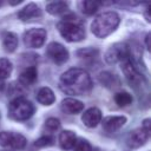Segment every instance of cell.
<instances>
[{"label": "cell", "mask_w": 151, "mask_h": 151, "mask_svg": "<svg viewBox=\"0 0 151 151\" xmlns=\"http://www.w3.org/2000/svg\"><path fill=\"white\" fill-rule=\"evenodd\" d=\"M59 87L63 92L73 96H84L90 92L92 80L90 74L83 68H70L64 72L59 80Z\"/></svg>", "instance_id": "cell-1"}, {"label": "cell", "mask_w": 151, "mask_h": 151, "mask_svg": "<svg viewBox=\"0 0 151 151\" xmlns=\"http://www.w3.org/2000/svg\"><path fill=\"white\" fill-rule=\"evenodd\" d=\"M59 127H60V120L58 118H54V117H51V118L46 119V122L44 124V130H46L50 133L55 132Z\"/></svg>", "instance_id": "cell-24"}, {"label": "cell", "mask_w": 151, "mask_h": 151, "mask_svg": "<svg viewBox=\"0 0 151 151\" xmlns=\"http://www.w3.org/2000/svg\"><path fill=\"white\" fill-rule=\"evenodd\" d=\"M60 107L65 113L77 114L84 110V104H83V101H80L76 98H65L61 101Z\"/></svg>", "instance_id": "cell-13"}, {"label": "cell", "mask_w": 151, "mask_h": 151, "mask_svg": "<svg viewBox=\"0 0 151 151\" xmlns=\"http://www.w3.org/2000/svg\"><path fill=\"white\" fill-rule=\"evenodd\" d=\"M46 29L42 27L31 28L24 34V44L28 48H39L44 45L46 40Z\"/></svg>", "instance_id": "cell-5"}, {"label": "cell", "mask_w": 151, "mask_h": 151, "mask_svg": "<svg viewBox=\"0 0 151 151\" xmlns=\"http://www.w3.org/2000/svg\"><path fill=\"white\" fill-rule=\"evenodd\" d=\"M2 46L6 52H14L18 47V37L13 32H5L2 35Z\"/></svg>", "instance_id": "cell-18"}, {"label": "cell", "mask_w": 151, "mask_h": 151, "mask_svg": "<svg viewBox=\"0 0 151 151\" xmlns=\"http://www.w3.org/2000/svg\"><path fill=\"white\" fill-rule=\"evenodd\" d=\"M46 9L48 13H51L53 15H59V14L67 12L68 5L65 1H53V2H50L46 5Z\"/></svg>", "instance_id": "cell-20"}, {"label": "cell", "mask_w": 151, "mask_h": 151, "mask_svg": "<svg viewBox=\"0 0 151 151\" xmlns=\"http://www.w3.org/2000/svg\"><path fill=\"white\" fill-rule=\"evenodd\" d=\"M77 54L79 58H81L84 60H88V59L96 58V55L98 54V51L93 50V48H85V50H79L77 52Z\"/></svg>", "instance_id": "cell-26"}, {"label": "cell", "mask_w": 151, "mask_h": 151, "mask_svg": "<svg viewBox=\"0 0 151 151\" xmlns=\"http://www.w3.org/2000/svg\"><path fill=\"white\" fill-rule=\"evenodd\" d=\"M149 133H146L142 127L140 129H136L133 131H131L126 138V144L131 149H137L140 147L142 145H144L146 143V140L149 139Z\"/></svg>", "instance_id": "cell-10"}, {"label": "cell", "mask_w": 151, "mask_h": 151, "mask_svg": "<svg viewBox=\"0 0 151 151\" xmlns=\"http://www.w3.org/2000/svg\"><path fill=\"white\" fill-rule=\"evenodd\" d=\"M11 73H12V63L6 58H1L0 59V80L8 78Z\"/></svg>", "instance_id": "cell-23"}, {"label": "cell", "mask_w": 151, "mask_h": 151, "mask_svg": "<svg viewBox=\"0 0 151 151\" xmlns=\"http://www.w3.org/2000/svg\"><path fill=\"white\" fill-rule=\"evenodd\" d=\"M47 57L57 65H63L68 59V51L59 42H50L46 48Z\"/></svg>", "instance_id": "cell-8"}, {"label": "cell", "mask_w": 151, "mask_h": 151, "mask_svg": "<svg viewBox=\"0 0 151 151\" xmlns=\"http://www.w3.org/2000/svg\"><path fill=\"white\" fill-rule=\"evenodd\" d=\"M79 6H80V9H81V12L84 14L92 15V14H94L98 11L100 4L97 2V1H81L79 4Z\"/></svg>", "instance_id": "cell-21"}, {"label": "cell", "mask_w": 151, "mask_h": 151, "mask_svg": "<svg viewBox=\"0 0 151 151\" xmlns=\"http://www.w3.org/2000/svg\"><path fill=\"white\" fill-rule=\"evenodd\" d=\"M130 58V48L126 44L118 42L112 45L105 53V60L109 64H116L118 61H123Z\"/></svg>", "instance_id": "cell-6"}, {"label": "cell", "mask_w": 151, "mask_h": 151, "mask_svg": "<svg viewBox=\"0 0 151 151\" xmlns=\"http://www.w3.org/2000/svg\"><path fill=\"white\" fill-rule=\"evenodd\" d=\"M40 15H41V13H40L39 7H38L35 4H33V2L26 5V6L18 13V18H19L21 21H29V20H32V19H35V18L40 17Z\"/></svg>", "instance_id": "cell-14"}, {"label": "cell", "mask_w": 151, "mask_h": 151, "mask_svg": "<svg viewBox=\"0 0 151 151\" xmlns=\"http://www.w3.org/2000/svg\"><path fill=\"white\" fill-rule=\"evenodd\" d=\"M81 120L85 126L96 127L101 122V111L98 107H90L84 112Z\"/></svg>", "instance_id": "cell-12"}, {"label": "cell", "mask_w": 151, "mask_h": 151, "mask_svg": "<svg viewBox=\"0 0 151 151\" xmlns=\"http://www.w3.org/2000/svg\"><path fill=\"white\" fill-rule=\"evenodd\" d=\"M132 96L129 93V92H125V91H123V92H118V93H116V96H114V101H116V104L118 105V106H120V107H125V106H129L131 103H132Z\"/></svg>", "instance_id": "cell-22"}, {"label": "cell", "mask_w": 151, "mask_h": 151, "mask_svg": "<svg viewBox=\"0 0 151 151\" xmlns=\"http://www.w3.org/2000/svg\"><path fill=\"white\" fill-rule=\"evenodd\" d=\"M53 144V138L50 136V134H45V136H41L40 138H38L34 143L35 146L38 147H42V146H50Z\"/></svg>", "instance_id": "cell-27"}, {"label": "cell", "mask_w": 151, "mask_h": 151, "mask_svg": "<svg viewBox=\"0 0 151 151\" xmlns=\"http://www.w3.org/2000/svg\"><path fill=\"white\" fill-rule=\"evenodd\" d=\"M0 145L4 147H12L15 150H21L26 146V138L18 132H0Z\"/></svg>", "instance_id": "cell-7"}, {"label": "cell", "mask_w": 151, "mask_h": 151, "mask_svg": "<svg viewBox=\"0 0 151 151\" xmlns=\"http://www.w3.org/2000/svg\"><path fill=\"white\" fill-rule=\"evenodd\" d=\"M119 15L116 12H104L96 17L91 24L92 33L98 38H105L110 35L119 25Z\"/></svg>", "instance_id": "cell-3"}, {"label": "cell", "mask_w": 151, "mask_h": 151, "mask_svg": "<svg viewBox=\"0 0 151 151\" xmlns=\"http://www.w3.org/2000/svg\"><path fill=\"white\" fill-rule=\"evenodd\" d=\"M122 71H123V73L125 76L126 80L131 85L137 86V85H139L142 83L143 77H142V74L139 73V71L137 70L136 65L133 64V61L130 58H127V59L122 61Z\"/></svg>", "instance_id": "cell-9"}, {"label": "cell", "mask_w": 151, "mask_h": 151, "mask_svg": "<svg viewBox=\"0 0 151 151\" xmlns=\"http://www.w3.org/2000/svg\"><path fill=\"white\" fill-rule=\"evenodd\" d=\"M58 31L61 34V37L70 42L81 41L85 38V27L84 24L73 15L64 18L58 24Z\"/></svg>", "instance_id": "cell-2"}, {"label": "cell", "mask_w": 151, "mask_h": 151, "mask_svg": "<svg viewBox=\"0 0 151 151\" xmlns=\"http://www.w3.org/2000/svg\"><path fill=\"white\" fill-rule=\"evenodd\" d=\"M59 144L60 146L64 149V150H70V149H73L74 146V143L77 140V136L73 131L71 130H65V131H61L60 134H59Z\"/></svg>", "instance_id": "cell-16"}, {"label": "cell", "mask_w": 151, "mask_h": 151, "mask_svg": "<svg viewBox=\"0 0 151 151\" xmlns=\"http://www.w3.org/2000/svg\"><path fill=\"white\" fill-rule=\"evenodd\" d=\"M38 79V70L35 66H28L26 67L19 76V81L21 85L31 86L33 85Z\"/></svg>", "instance_id": "cell-15"}, {"label": "cell", "mask_w": 151, "mask_h": 151, "mask_svg": "<svg viewBox=\"0 0 151 151\" xmlns=\"http://www.w3.org/2000/svg\"><path fill=\"white\" fill-rule=\"evenodd\" d=\"M126 123V117L124 116H109L105 117L101 122L103 129L106 132H116L120 127H123Z\"/></svg>", "instance_id": "cell-11"}, {"label": "cell", "mask_w": 151, "mask_h": 151, "mask_svg": "<svg viewBox=\"0 0 151 151\" xmlns=\"http://www.w3.org/2000/svg\"><path fill=\"white\" fill-rule=\"evenodd\" d=\"M98 79L104 86H106L109 88H114V87H118L120 85L118 77L116 74L110 73V72H101L98 77Z\"/></svg>", "instance_id": "cell-19"}, {"label": "cell", "mask_w": 151, "mask_h": 151, "mask_svg": "<svg viewBox=\"0 0 151 151\" xmlns=\"http://www.w3.org/2000/svg\"><path fill=\"white\" fill-rule=\"evenodd\" d=\"M37 100L41 105H45V106L52 105L55 100L54 92L50 87H41L37 93Z\"/></svg>", "instance_id": "cell-17"}, {"label": "cell", "mask_w": 151, "mask_h": 151, "mask_svg": "<svg viewBox=\"0 0 151 151\" xmlns=\"http://www.w3.org/2000/svg\"><path fill=\"white\" fill-rule=\"evenodd\" d=\"M33 104L22 97H17L9 103L8 116L14 120H27L33 116Z\"/></svg>", "instance_id": "cell-4"}, {"label": "cell", "mask_w": 151, "mask_h": 151, "mask_svg": "<svg viewBox=\"0 0 151 151\" xmlns=\"http://www.w3.org/2000/svg\"><path fill=\"white\" fill-rule=\"evenodd\" d=\"M142 129L146 132V133H149L150 134V119L147 118V119H145L144 122H143V126H142Z\"/></svg>", "instance_id": "cell-28"}, {"label": "cell", "mask_w": 151, "mask_h": 151, "mask_svg": "<svg viewBox=\"0 0 151 151\" xmlns=\"http://www.w3.org/2000/svg\"><path fill=\"white\" fill-rule=\"evenodd\" d=\"M73 151H92V146L91 144L84 139V138H77L74 146H73Z\"/></svg>", "instance_id": "cell-25"}]
</instances>
